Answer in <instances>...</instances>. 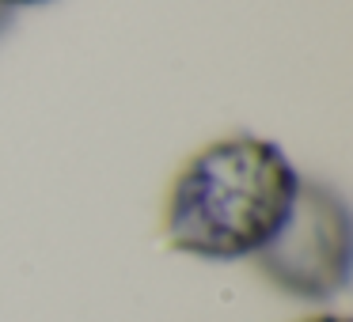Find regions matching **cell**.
Segmentation results:
<instances>
[{
	"instance_id": "obj_1",
	"label": "cell",
	"mask_w": 353,
	"mask_h": 322,
	"mask_svg": "<svg viewBox=\"0 0 353 322\" xmlns=\"http://www.w3.org/2000/svg\"><path fill=\"white\" fill-rule=\"evenodd\" d=\"M300 171L262 133H224L175 171L163 197V239L198 261H251L300 190Z\"/></svg>"
},
{
	"instance_id": "obj_2",
	"label": "cell",
	"mask_w": 353,
	"mask_h": 322,
	"mask_svg": "<svg viewBox=\"0 0 353 322\" xmlns=\"http://www.w3.org/2000/svg\"><path fill=\"white\" fill-rule=\"evenodd\" d=\"M254 269L270 288L300 303H330L350 288L353 220L350 201L334 182L300 178L281 228L254 254Z\"/></svg>"
},
{
	"instance_id": "obj_3",
	"label": "cell",
	"mask_w": 353,
	"mask_h": 322,
	"mask_svg": "<svg viewBox=\"0 0 353 322\" xmlns=\"http://www.w3.org/2000/svg\"><path fill=\"white\" fill-rule=\"evenodd\" d=\"M0 4H8L12 12H23V8H42V4H54V0H0Z\"/></svg>"
},
{
	"instance_id": "obj_4",
	"label": "cell",
	"mask_w": 353,
	"mask_h": 322,
	"mask_svg": "<svg viewBox=\"0 0 353 322\" xmlns=\"http://www.w3.org/2000/svg\"><path fill=\"white\" fill-rule=\"evenodd\" d=\"M12 23H16V12H12L8 4H0V39L12 31Z\"/></svg>"
},
{
	"instance_id": "obj_5",
	"label": "cell",
	"mask_w": 353,
	"mask_h": 322,
	"mask_svg": "<svg viewBox=\"0 0 353 322\" xmlns=\"http://www.w3.org/2000/svg\"><path fill=\"white\" fill-rule=\"evenodd\" d=\"M300 322H350L345 314H334V311H319V314H312V319H300Z\"/></svg>"
}]
</instances>
